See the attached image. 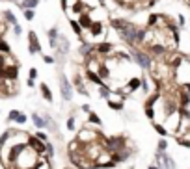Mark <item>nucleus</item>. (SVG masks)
I'll return each instance as SVG.
<instances>
[{
    "label": "nucleus",
    "mask_w": 190,
    "mask_h": 169,
    "mask_svg": "<svg viewBox=\"0 0 190 169\" xmlns=\"http://www.w3.org/2000/svg\"><path fill=\"white\" fill-rule=\"evenodd\" d=\"M110 24L117 30L120 37L129 45V46H136L138 45V28L127 19H112Z\"/></svg>",
    "instance_id": "obj_1"
},
{
    "label": "nucleus",
    "mask_w": 190,
    "mask_h": 169,
    "mask_svg": "<svg viewBox=\"0 0 190 169\" xmlns=\"http://www.w3.org/2000/svg\"><path fill=\"white\" fill-rule=\"evenodd\" d=\"M173 72H175V82H177V86H186V84H190V61L184 58V61L179 65V67H175L173 69Z\"/></svg>",
    "instance_id": "obj_2"
},
{
    "label": "nucleus",
    "mask_w": 190,
    "mask_h": 169,
    "mask_svg": "<svg viewBox=\"0 0 190 169\" xmlns=\"http://www.w3.org/2000/svg\"><path fill=\"white\" fill-rule=\"evenodd\" d=\"M131 56L138 61V65L142 69H151L153 63H151V56L144 50V48H136V46H131Z\"/></svg>",
    "instance_id": "obj_3"
},
{
    "label": "nucleus",
    "mask_w": 190,
    "mask_h": 169,
    "mask_svg": "<svg viewBox=\"0 0 190 169\" xmlns=\"http://www.w3.org/2000/svg\"><path fill=\"white\" fill-rule=\"evenodd\" d=\"M101 139V134L95 132V130H89V128H82L77 136V141L82 143V145H88V143H93V141H99Z\"/></svg>",
    "instance_id": "obj_4"
},
{
    "label": "nucleus",
    "mask_w": 190,
    "mask_h": 169,
    "mask_svg": "<svg viewBox=\"0 0 190 169\" xmlns=\"http://www.w3.org/2000/svg\"><path fill=\"white\" fill-rule=\"evenodd\" d=\"M60 89H62L63 101H71V99H73V86L69 84L65 75H60Z\"/></svg>",
    "instance_id": "obj_5"
},
{
    "label": "nucleus",
    "mask_w": 190,
    "mask_h": 169,
    "mask_svg": "<svg viewBox=\"0 0 190 169\" xmlns=\"http://www.w3.org/2000/svg\"><path fill=\"white\" fill-rule=\"evenodd\" d=\"M88 32H89V41L99 39V37H104V24H103V20H93L91 28H89Z\"/></svg>",
    "instance_id": "obj_6"
},
{
    "label": "nucleus",
    "mask_w": 190,
    "mask_h": 169,
    "mask_svg": "<svg viewBox=\"0 0 190 169\" xmlns=\"http://www.w3.org/2000/svg\"><path fill=\"white\" fill-rule=\"evenodd\" d=\"M28 145L37 152V154H45V152H49V147H47V143L41 141L39 138H28Z\"/></svg>",
    "instance_id": "obj_7"
},
{
    "label": "nucleus",
    "mask_w": 190,
    "mask_h": 169,
    "mask_svg": "<svg viewBox=\"0 0 190 169\" xmlns=\"http://www.w3.org/2000/svg\"><path fill=\"white\" fill-rule=\"evenodd\" d=\"M95 52H97L99 56H108V54H112L114 52V45L112 43H108V41H99L97 45H95Z\"/></svg>",
    "instance_id": "obj_8"
},
{
    "label": "nucleus",
    "mask_w": 190,
    "mask_h": 169,
    "mask_svg": "<svg viewBox=\"0 0 190 169\" xmlns=\"http://www.w3.org/2000/svg\"><path fill=\"white\" fill-rule=\"evenodd\" d=\"M28 50H30V54L41 52V45H39V39H37L36 32H28Z\"/></svg>",
    "instance_id": "obj_9"
},
{
    "label": "nucleus",
    "mask_w": 190,
    "mask_h": 169,
    "mask_svg": "<svg viewBox=\"0 0 190 169\" xmlns=\"http://www.w3.org/2000/svg\"><path fill=\"white\" fill-rule=\"evenodd\" d=\"M157 160L160 162V167H162V169H175V162H173L168 154H166V152H160V151H158Z\"/></svg>",
    "instance_id": "obj_10"
},
{
    "label": "nucleus",
    "mask_w": 190,
    "mask_h": 169,
    "mask_svg": "<svg viewBox=\"0 0 190 169\" xmlns=\"http://www.w3.org/2000/svg\"><path fill=\"white\" fill-rule=\"evenodd\" d=\"M91 11H86V13H82V15H78L77 17V20L80 22V26L84 28V30H89L91 28V24H93V19H91V15H89Z\"/></svg>",
    "instance_id": "obj_11"
},
{
    "label": "nucleus",
    "mask_w": 190,
    "mask_h": 169,
    "mask_svg": "<svg viewBox=\"0 0 190 169\" xmlns=\"http://www.w3.org/2000/svg\"><path fill=\"white\" fill-rule=\"evenodd\" d=\"M69 24H71V28H73V32L80 37V41L84 43V28L80 26V22H78L77 19H69Z\"/></svg>",
    "instance_id": "obj_12"
},
{
    "label": "nucleus",
    "mask_w": 190,
    "mask_h": 169,
    "mask_svg": "<svg viewBox=\"0 0 190 169\" xmlns=\"http://www.w3.org/2000/svg\"><path fill=\"white\" fill-rule=\"evenodd\" d=\"M49 41H51V46L56 50V48H58V41H60L58 28H51V30H49Z\"/></svg>",
    "instance_id": "obj_13"
},
{
    "label": "nucleus",
    "mask_w": 190,
    "mask_h": 169,
    "mask_svg": "<svg viewBox=\"0 0 190 169\" xmlns=\"http://www.w3.org/2000/svg\"><path fill=\"white\" fill-rule=\"evenodd\" d=\"M32 121H34V125H36L37 128H47V127H49V119H43L39 113H34V115H32Z\"/></svg>",
    "instance_id": "obj_14"
},
{
    "label": "nucleus",
    "mask_w": 190,
    "mask_h": 169,
    "mask_svg": "<svg viewBox=\"0 0 190 169\" xmlns=\"http://www.w3.org/2000/svg\"><path fill=\"white\" fill-rule=\"evenodd\" d=\"M140 86H142V78H138V76H132V78L127 82V91H136Z\"/></svg>",
    "instance_id": "obj_15"
},
{
    "label": "nucleus",
    "mask_w": 190,
    "mask_h": 169,
    "mask_svg": "<svg viewBox=\"0 0 190 169\" xmlns=\"http://www.w3.org/2000/svg\"><path fill=\"white\" fill-rule=\"evenodd\" d=\"M39 89H41V95H43V99H45L47 102H52V93H51L49 86H47V84H41V86H39Z\"/></svg>",
    "instance_id": "obj_16"
},
{
    "label": "nucleus",
    "mask_w": 190,
    "mask_h": 169,
    "mask_svg": "<svg viewBox=\"0 0 190 169\" xmlns=\"http://www.w3.org/2000/svg\"><path fill=\"white\" fill-rule=\"evenodd\" d=\"M37 4H39V0H22V2H19V8H22V9H34V8H37Z\"/></svg>",
    "instance_id": "obj_17"
},
{
    "label": "nucleus",
    "mask_w": 190,
    "mask_h": 169,
    "mask_svg": "<svg viewBox=\"0 0 190 169\" xmlns=\"http://www.w3.org/2000/svg\"><path fill=\"white\" fill-rule=\"evenodd\" d=\"M108 108L114 110V112H121L123 110V101H112V99H108Z\"/></svg>",
    "instance_id": "obj_18"
},
{
    "label": "nucleus",
    "mask_w": 190,
    "mask_h": 169,
    "mask_svg": "<svg viewBox=\"0 0 190 169\" xmlns=\"http://www.w3.org/2000/svg\"><path fill=\"white\" fill-rule=\"evenodd\" d=\"M88 121H89L91 125H101V119H99V115L95 113V112H89V113H88Z\"/></svg>",
    "instance_id": "obj_19"
},
{
    "label": "nucleus",
    "mask_w": 190,
    "mask_h": 169,
    "mask_svg": "<svg viewBox=\"0 0 190 169\" xmlns=\"http://www.w3.org/2000/svg\"><path fill=\"white\" fill-rule=\"evenodd\" d=\"M99 95L103 97V99H106V101H108V99H110V95H112V91H110L106 86H99Z\"/></svg>",
    "instance_id": "obj_20"
},
{
    "label": "nucleus",
    "mask_w": 190,
    "mask_h": 169,
    "mask_svg": "<svg viewBox=\"0 0 190 169\" xmlns=\"http://www.w3.org/2000/svg\"><path fill=\"white\" fill-rule=\"evenodd\" d=\"M153 127H155V130H157L160 136H168V130H166V127H162V125H158V123H153Z\"/></svg>",
    "instance_id": "obj_21"
},
{
    "label": "nucleus",
    "mask_w": 190,
    "mask_h": 169,
    "mask_svg": "<svg viewBox=\"0 0 190 169\" xmlns=\"http://www.w3.org/2000/svg\"><path fill=\"white\" fill-rule=\"evenodd\" d=\"M4 17H6V20H8L10 24H13V26L17 24V19H15V15H13L11 11H6V13H4Z\"/></svg>",
    "instance_id": "obj_22"
},
{
    "label": "nucleus",
    "mask_w": 190,
    "mask_h": 169,
    "mask_svg": "<svg viewBox=\"0 0 190 169\" xmlns=\"http://www.w3.org/2000/svg\"><path fill=\"white\" fill-rule=\"evenodd\" d=\"M34 169H51V165H49V162H47V160H39Z\"/></svg>",
    "instance_id": "obj_23"
},
{
    "label": "nucleus",
    "mask_w": 190,
    "mask_h": 169,
    "mask_svg": "<svg viewBox=\"0 0 190 169\" xmlns=\"http://www.w3.org/2000/svg\"><path fill=\"white\" fill-rule=\"evenodd\" d=\"M166 149H168V141H166V139H158V151L164 152Z\"/></svg>",
    "instance_id": "obj_24"
},
{
    "label": "nucleus",
    "mask_w": 190,
    "mask_h": 169,
    "mask_svg": "<svg viewBox=\"0 0 190 169\" xmlns=\"http://www.w3.org/2000/svg\"><path fill=\"white\" fill-rule=\"evenodd\" d=\"M0 52H2V54H10V46H8V43L0 41Z\"/></svg>",
    "instance_id": "obj_25"
},
{
    "label": "nucleus",
    "mask_w": 190,
    "mask_h": 169,
    "mask_svg": "<svg viewBox=\"0 0 190 169\" xmlns=\"http://www.w3.org/2000/svg\"><path fill=\"white\" fill-rule=\"evenodd\" d=\"M19 115H21V112L11 110V112H10V115H8V119H10V121H17V117H19Z\"/></svg>",
    "instance_id": "obj_26"
},
{
    "label": "nucleus",
    "mask_w": 190,
    "mask_h": 169,
    "mask_svg": "<svg viewBox=\"0 0 190 169\" xmlns=\"http://www.w3.org/2000/svg\"><path fill=\"white\" fill-rule=\"evenodd\" d=\"M75 125H77L75 123V117H69L67 119V130H75Z\"/></svg>",
    "instance_id": "obj_27"
},
{
    "label": "nucleus",
    "mask_w": 190,
    "mask_h": 169,
    "mask_svg": "<svg viewBox=\"0 0 190 169\" xmlns=\"http://www.w3.org/2000/svg\"><path fill=\"white\" fill-rule=\"evenodd\" d=\"M175 139H177V143H179V145H183V147L190 149V141H188V139H183V138H175Z\"/></svg>",
    "instance_id": "obj_28"
},
{
    "label": "nucleus",
    "mask_w": 190,
    "mask_h": 169,
    "mask_svg": "<svg viewBox=\"0 0 190 169\" xmlns=\"http://www.w3.org/2000/svg\"><path fill=\"white\" fill-rule=\"evenodd\" d=\"M25 19H26V20H32V19H34V9H25Z\"/></svg>",
    "instance_id": "obj_29"
},
{
    "label": "nucleus",
    "mask_w": 190,
    "mask_h": 169,
    "mask_svg": "<svg viewBox=\"0 0 190 169\" xmlns=\"http://www.w3.org/2000/svg\"><path fill=\"white\" fill-rule=\"evenodd\" d=\"M15 123H21V125H22V123H26V115H25V113H21V115L17 117V121H15Z\"/></svg>",
    "instance_id": "obj_30"
},
{
    "label": "nucleus",
    "mask_w": 190,
    "mask_h": 169,
    "mask_svg": "<svg viewBox=\"0 0 190 169\" xmlns=\"http://www.w3.org/2000/svg\"><path fill=\"white\" fill-rule=\"evenodd\" d=\"M43 61L51 65V63H54V58H52V56H43Z\"/></svg>",
    "instance_id": "obj_31"
},
{
    "label": "nucleus",
    "mask_w": 190,
    "mask_h": 169,
    "mask_svg": "<svg viewBox=\"0 0 190 169\" xmlns=\"http://www.w3.org/2000/svg\"><path fill=\"white\" fill-rule=\"evenodd\" d=\"M30 78H32V80H36V78H37V69H34V67L30 69Z\"/></svg>",
    "instance_id": "obj_32"
},
{
    "label": "nucleus",
    "mask_w": 190,
    "mask_h": 169,
    "mask_svg": "<svg viewBox=\"0 0 190 169\" xmlns=\"http://www.w3.org/2000/svg\"><path fill=\"white\" fill-rule=\"evenodd\" d=\"M177 20H179V26H184L186 20H184V15H177Z\"/></svg>",
    "instance_id": "obj_33"
},
{
    "label": "nucleus",
    "mask_w": 190,
    "mask_h": 169,
    "mask_svg": "<svg viewBox=\"0 0 190 169\" xmlns=\"http://www.w3.org/2000/svg\"><path fill=\"white\" fill-rule=\"evenodd\" d=\"M36 138H39L41 141H47V134H45V132H37V134H36Z\"/></svg>",
    "instance_id": "obj_34"
},
{
    "label": "nucleus",
    "mask_w": 190,
    "mask_h": 169,
    "mask_svg": "<svg viewBox=\"0 0 190 169\" xmlns=\"http://www.w3.org/2000/svg\"><path fill=\"white\" fill-rule=\"evenodd\" d=\"M13 28H15V34H17V35H21V32H22V30H21V26H19V24H15Z\"/></svg>",
    "instance_id": "obj_35"
},
{
    "label": "nucleus",
    "mask_w": 190,
    "mask_h": 169,
    "mask_svg": "<svg viewBox=\"0 0 190 169\" xmlns=\"http://www.w3.org/2000/svg\"><path fill=\"white\" fill-rule=\"evenodd\" d=\"M82 112H88V113H89L91 110H89V106H88V104H84V106H82Z\"/></svg>",
    "instance_id": "obj_36"
},
{
    "label": "nucleus",
    "mask_w": 190,
    "mask_h": 169,
    "mask_svg": "<svg viewBox=\"0 0 190 169\" xmlns=\"http://www.w3.org/2000/svg\"><path fill=\"white\" fill-rule=\"evenodd\" d=\"M149 169H160V167H157V165H149Z\"/></svg>",
    "instance_id": "obj_37"
}]
</instances>
